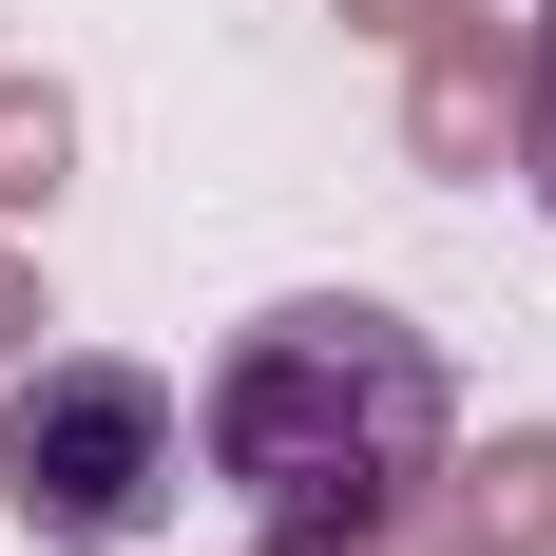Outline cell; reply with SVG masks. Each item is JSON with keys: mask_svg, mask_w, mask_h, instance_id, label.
I'll use <instances>...</instances> for the list:
<instances>
[{"mask_svg": "<svg viewBox=\"0 0 556 556\" xmlns=\"http://www.w3.org/2000/svg\"><path fill=\"white\" fill-rule=\"evenodd\" d=\"M442 556H556V422H500V442H442Z\"/></svg>", "mask_w": 556, "mask_h": 556, "instance_id": "277c9868", "label": "cell"}, {"mask_svg": "<svg viewBox=\"0 0 556 556\" xmlns=\"http://www.w3.org/2000/svg\"><path fill=\"white\" fill-rule=\"evenodd\" d=\"M58 307H39V269H20V250H0V365H20V345H39Z\"/></svg>", "mask_w": 556, "mask_h": 556, "instance_id": "52a82bcc", "label": "cell"}, {"mask_svg": "<svg viewBox=\"0 0 556 556\" xmlns=\"http://www.w3.org/2000/svg\"><path fill=\"white\" fill-rule=\"evenodd\" d=\"M58 173H77V97L58 77H0V212H58Z\"/></svg>", "mask_w": 556, "mask_h": 556, "instance_id": "5b68a950", "label": "cell"}, {"mask_svg": "<svg viewBox=\"0 0 556 556\" xmlns=\"http://www.w3.org/2000/svg\"><path fill=\"white\" fill-rule=\"evenodd\" d=\"M403 154H422V173H500V154H518V20H500V0L422 20V77H403Z\"/></svg>", "mask_w": 556, "mask_h": 556, "instance_id": "3957f363", "label": "cell"}, {"mask_svg": "<svg viewBox=\"0 0 556 556\" xmlns=\"http://www.w3.org/2000/svg\"><path fill=\"white\" fill-rule=\"evenodd\" d=\"M192 442H212V480L250 500L269 556H365L384 518L442 500L460 384H442V345L403 327V307H365V288H288V307L230 327Z\"/></svg>", "mask_w": 556, "mask_h": 556, "instance_id": "6da1fadb", "label": "cell"}, {"mask_svg": "<svg viewBox=\"0 0 556 556\" xmlns=\"http://www.w3.org/2000/svg\"><path fill=\"white\" fill-rule=\"evenodd\" d=\"M192 480V422H173L154 365H115V345H20V384H0V518L39 556H135Z\"/></svg>", "mask_w": 556, "mask_h": 556, "instance_id": "7a4b0ae2", "label": "cell"}, {"mask_svg": "<svg viewBox=\"0 0 556 556\" xmlns=\"http://www.w3.org/2000/svg\"><path fill=\"white\" fill-rule=\"evenodd\" d=\"M365 556H442V518H384V538H365Z\"/></svg>", "mask_w": 556, "mask_h": 556, "instance_id": "9c48e42d", "label": "cell"}, {"mask_svg": "<svg viewBox=\"0 0 556 556\" xmlns=\"http://www.w3.org/2000/svg\"><path fill=\"white\" fill-rule=\"evenodd\" d=\"M518 173H538V212H556V0L518 20Z\"/></svg>", "mask_w": 556, "mask_h": 556, "instance_id": "8992f818", "label": "cell"}, {"mask_svg": "<svg viewBox=\"0 0 556 556\" xmlns=\"http://www.w3.org/2000/svg\"><path fill=\"white\" fill-rule=\"evenodd\" d=\"M345 20H365V39H422V20H460V0H345Z\"/></svg>", "mask_w": 556, "mask_h": 556, "instance_id": "ba28073f", "label": "cell"}]
</instances>
